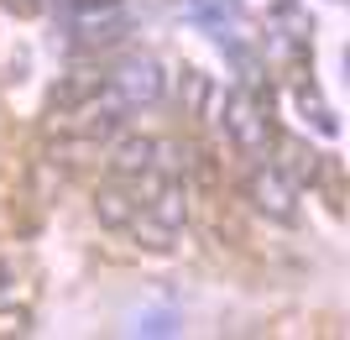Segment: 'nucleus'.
<instances>
[{
    "instance_id": "nucleus-4",
    "label": "nucleus",
    "mask_w": 350,
    "mask_h": 340,
    "mask_svg": "<svg viewBox=\"0 0 350 340\" xmlns=\"http://www.w3.org/2000/svg\"><path fill=\"white\" fill-rule=\"evenodd\" d=\"M63 16H68V27L79 31V37H89V42H110V37H120L126 31V21H131V5L126 0H58Z\"/></svg>"
},
{
    "instance_id": "nucleus-7",
    "label": "nucleus",
    "mask_w": 350,
    "mask_h": 340,
    "mask_svg": "<svg viewBox=\"0 0 350 340\" xmlns=\"http://www.w3.org/2000/svg\"><path fill=\"white\" fill-rule=\"evenodd\" d=\"M131 209H136V194L120 183V178H110V183H100L94 189V220L110 231V236H120V225L131 220Z\"/></svg>"
},
{
    "instance_id": "nucleus-5",
    "label": "nucleus",
    "mask_w": 350,
    "mask_h": 340,
    "mask_svg": "<svg viewBox=\"0 0 350 340\" xmlns=\"http://www.w3.org/2000/svg\"><path fill=\"white\" fill-rule=\"evenodd\" d=\"M157 147H162V142H157V136H146V131H120L116 142L105 147V168H110V178L126 183V178H136L142 168L157 163Z\"/></svg>"
},
{
    "instance_id": "nucleus-1",
    "label": "nucleus",
    "mask_w": 350,
    "mask_h": 340,
    "mask_svg": "<svg viewBox=\"0 0 350 340\" xmlns=\"http://www.w3.org/2000/svg\"><path fill=\"white\" fill-rule=\"evenodd\" d=\"M219 126H225V136H230L235 152H246V157H262L267 142H272V126H267V105L251 94V89H225L219 94Z\"/></svg>"
},
{
    "instance_id": "nucleus-2",
    "label": "nucleus",
    "mask_w": 350,
    "mask_h": 340,
    "mask_svg": "<svg viewBox=\"0 0 350 340\" xmlns=\"http://www.w3.org/2000/svg\"><path fill=\"white\" fill-rule=\"evenodd\" d=\"M105 79H110V89L120 94L126 110H152V105H162V94H167V68H162L152 53H126V58H116Z\"/></svg>"
},
{
    "instance_id": "nucleus-6",
    "label": "nucleus",
    "mask_w": 350,
    "mask_h": 340,
    "mask_svg": "<svg viewBox=\"0 0 350 340\" xmlns=\"http://www.w3.org/2000/svg\"><path fill=\"white\" fill-rule=\"evenodd\" d=\"M120 241H131L136 252L167 257V252L178 246V231H173V225H162L157 215H152V209H142V205H136V209H131V220L120 225Z\"/></svg>"
},
{
    "instance_id": "nucleus-3",
    "label": "nucleus",
    "mask_w": 350,
    "mask_h": 340,
    "mask_svg": "<svg viewBox=\"0 0 350 340\" xmlns=\"http://www.w3.org/2000/svg\"><path fill=\"white\" fill-rule=\"evenodd\" d=\"M246 199H251V209H262L267 220H298V183L288 178V168L282 163H251V173H246Z\"/></svg>"
},
{
    "instance_id": "nucleus-8",
    "label": "nucleus",
    "mask_w": 350,
    "mask_h": 340,
    "mask_svg": "<svg viewBox=\"0 0 350 340\" xmlns=\"http://www.w3.org/2000/svg\"><path fill=\"white\" fill-rule=\"evenodd\" d=\"M183 314L178 309H131L126 314V335H178Z\"/></svg>"
}]
</instances>
